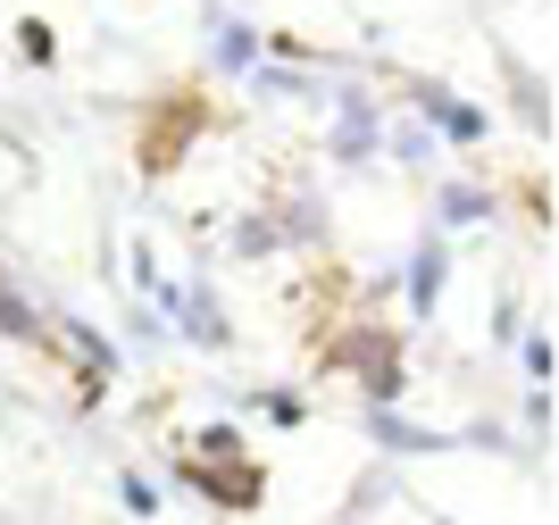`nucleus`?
Instances as JSON below:
<instances>
[{"label": "nucleus", "instance_id": "6e6552de", "mask_svg": "<svg viewBox=\"0 0 559 525\" xmlns=\"http://www.w3.org/2000/svg\"><path fill=\"white\" fill-rule=\"evenodd\" d=\"M435 275H443V251L426 242V251H418V275H409V284H418V293H409V300H418V309H435Z\"/></svg>", "mask_w": 559, "mask_h": 525}, {"label": "nucleus", "instance_id": "7ed1b4c3", "mask_svg": "<svg viewBox=\"0 0 559 525\" xmlns=\"http://www.w3.org/2000/svg\"><path fill=\"white\" fill-rule=\"evenodd\" d=\"M334 367H359V375H368V384L384 392V401L401 392V350L384 343V334H350V343H343V359H334Z\"/></svg>", "mask_w": 559, "mask_h": 525}, {"label": "nucleus", "instance_id": "f03ea898", "mask_svg": "<svg viewBox=\"0 0 559 525\" xmlns=\"http://www.w3.org/2000/svg\"><path fill=\"white\" fill-rule=\"evenodd\" d=\"M210 126V100L201 92H159L151 100V117H142V142H134V159H142V176H167V167L192 151V134Z\"/></svg>", "mask_w": 559, "mask_h": 525}, {"label": "nucleus", "instance_id": "423d86ee", "mask_svg": "<svg viewBox=\"0 0 559 525\" xmlns=\"http://www.w3.org/2000/svg\"><path fill=\"white\" fill-rule=\"evenodd\" d=\"M17 50L34 59V68H43V59H59V34H50L43 17H25V25H17Z\"/></svg>", "mask_w": 559, "mask_h": 525}, {"label": "nucleus", "instance_id": "f257e3e1", "mask_svg": "<svg viewBox=\"0 0 559 525\" xmlns=\"http://www.w3.org/2000/svg\"><path fill=\"white\" fill-rule=\"evenodd\" d=\"M176 476H185V492H210L217 509H259L267 501V476L242 458V434H234V426H201L192 451H176Z\"/></svg>", "mask_w": 559, "mask_h": 525}, {"label": "nucleus", "instance_id": "0eeeda50", "mask_svg": "<svg viewBox=\"0 0 559 525\" xmlns=\"http://www.w3.org/2000/svg\"><path fill=\"white\" fill-rule=\"evenodd\" d=\"M0 334H43V318H34V309H25L9 284H0Z\"/></svg>", "mask_w": 559, "mask_h": 525}, {"label": "nucleus", "instance_id": "20e7f679", "mask_svg": "<svg viewBox=\"0 0 559 525\" xmlns=\"http://www.w3.org/2000/svg\"><path fill=\"white\" fill-rule=\"evenodd\" d=\"M418 100H426V117H435L443 134H460V142H476V134H485V117L467 109V100H443V92H418Z\"/></svg>", "mask_w": 559, "mask_h": 525}, {"label": "nucleus", "instance_id": "1a4fd4ad", "mask_svg": "<svg viewBox=\"0 0 559 525\" xmlns=\"http://www.w3.org/2000/svg\"><path fill=\"white\" fill-rule=\"evenodd\" d=\"M251 34H242V25H226V34H217V59H226V68H251Z\"/></svg>", "mask_w": 559, "mask_h": 525}, {"label": "nucleus", "instance_id": "9d476101", "mask_svg": "<svg viewBox=\"0 0 559 525\" xmlns=\"http://www.w3.org/2000/svg\"><path fill=\"white\" fill-rule=\"evenodd\" d=\"M117 492H126V509H134V517H151V509H159V492H151V484H142V476H126V484H117Z\"/></svg>", "mask_w": 559, "mask_h": 525}, {"label": "nucleus", "instance_id": "39448f33", "mask_svg": "<svg viewBox=\"0 0 559 525\" xmlns=\"http://www.w3.org/2000/svg\"><path fill=\"white\" fill-rule=\"evenodd\" d=\"M167 309H176V318H185L201 343H226V325H217V309H210L201 293H167Z\"/></svg>", "mask_w": 559, "mask_h": 525}]
</instances>
